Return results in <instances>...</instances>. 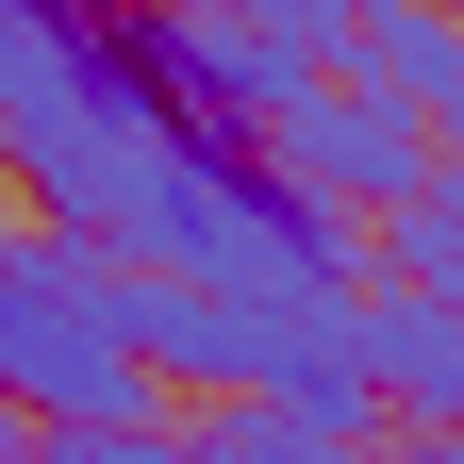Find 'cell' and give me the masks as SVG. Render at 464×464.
<instances>
[{"label": "cell", "mask_w": 464, "mask_h": 464, "mask_svg": "<svg viewBox=\"0 0 464 464\" xmlns=\"http://www.w3.org/2000/svg\"><path fill=\"white\" fill-rule=\"evenodd\" d=\"M199 116H166L133 83V50L116 17H34V0H0V183L34 199V232H67V249H133V216L166 199V166H183Z\"/></svg>", "instance_id": "cell-1"}, {"label": "cell", "mask_w": 464, "mask_h": 464, "mask_svg": "<svg viewBox=\"0 0 464 464\" xmlns=\"http://www.w3.org/2000/svg\"><path fill=\"white\" fill-rule=\"evenodd\" d=\"M0 398L34 431H150L166 398L116 332V266L67 232H0Z\"/></svg>", "instance_id": "cell-2"}, {"label": "cell", "mask_w": 464, "mask_h": 464, "mask_svg": "<svg viewBox=\"0 0 464 464\" xmlns=\"http://www.w3.org/2000/svg\"><path fill=\"white\" fill-rule=\"evenodd\" d=\"M249 166H266V183H299L315 216H348V232H382V216H415V199L448 183V133H415V116H382V100H348V83H315L299 116H266V133H249Z\"/></svg>", "instance_id": "cell-3"}, {"label": "cell", "mask_w": 464, "mask_h": 464, "mask_svg": "<svg viewBox=\"0 0 464 464\" xmlns=\"http://www.w3.org/2000/svg\"><path fill=\"white\" fill-rule=\"evenodd\" d=\"M332 83L415 116V133H448L464 116V17H415V0H332Z\"/></svg>", "instance_id": "cell-4"}, {"label": "cell", "mask_w": 464, "mask_h": 464, "mask_svg": "<svg viewBox=\"0 0 464 464\" xmlns=\"http://www.w3.org/2000/svg\"><path fill=\"white\" fill-rule=\"evenodd\" d=\"M348 365H365V415H415V448L464 415V315H448V299L348 282Z\"/></svg>", "instance_id": "cell-5"}, {"label": "cell", "mask_w": 464, "mask_h": 464, "mask_svg": "<svg viewBox=\"0 0 464 464\" xmlns=\"http://www.w3.org/2000/svg\"><path fill=\"white\" fill-rule=\"evenodd\" d=\"M365 282H382V299H448V315H464V183H431L415 216H382Z\"/></svg>", "instance_id": "cell-6"}]
</instances>
